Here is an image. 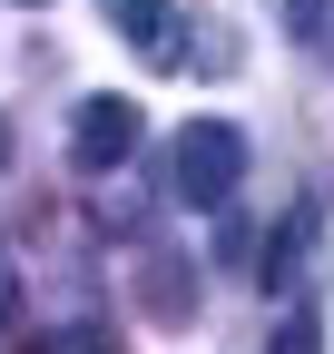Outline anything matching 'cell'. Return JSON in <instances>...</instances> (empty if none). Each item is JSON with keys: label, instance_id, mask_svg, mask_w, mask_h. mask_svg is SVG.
<instances>
[{"label": "cell", "instance_id": "cell-10", "mask_svg": "<svg viewBox=\"0 0 334 354\" xmlns=\"http://www.w3.org/2000/svg\"><path fill=\"white\" fill-rule=\"evenodd\" d=\"M20 10H39V0H20Z\"/></svg>", "mask_w": 334, "mask_h": 354}, {"label": "cell", "instance_id": "cell-9", "mask_svg": "<svg viewBox=\"0 0 334 354\" xmlns=\"http://www.w3.org/2000/svg\"><path fill=\"white\" fill-rule=\"evenodd\" d=\"M0 177H10V118H0Z\"/></svg>", "mask_w": 334, "mask_h": 354}, {"label": "cell", "instance_id": "cell-4", "mask_svg": "<svg viewBox=\"0 0 334 354\" xmlns=\"http://www.w3.org/2000/svg\"><path fill=\"white\" fill-rule=\"evenodd\" d=\"M138 305H148L157 325H187L197 276H187V256H177V246H148V256H138Z\"/></svg>", "mask_w": 334, "mask_h": 354}, {"label": "cell", "instance_id": "cell-8", "mask_svg": "<svg viewBox=\"0 0 334 354\" xmlns=\"http://www.w3.org/2000/svg\"><path fill=\"white\" fill-rule=\"evenodd\" d=\"M324 10H334V0H285V30H295V39H324Z\"/></svg>", "mask_w": 334, "mask_h": 354}, {"label": "cell", "instance_id": "cell-7", "mask_svg": "<svg viewBox=\"0 0 334 354\" xmlns=\"http://www.w3.org/2000/svg\"><path fill=\"white\" fill-rule=\"evenodd\" d=\"M39 354H118V325L79 315V325H59V335H39Z\"/></svg>", "mask_w": 334, "mask_h": 354}, {"label": "cell", "instance_id": "cell-2", "mask_svg": "<svg viewBox=\"0 0 334 354\" xmlns=\"http://www.w3.org/2000/svg\"><path fill=\"white\" fill-rule=\"evenodd\" d=\"M138 138H148L138 99H89V109H79V128H69V158L89 167V177H108V167H128Z\"/></svg>", "mask_w": 334, "mask_h": 354}, {"label": "cell", "instance_id": "cell-3", "mask_svg": "<svg viewBox=\"0 0 334 354\" xmlns=\"http://www.w3.org/2000/svg\"><path fill=\"white\" fill-rule=\"evenodd\" d=\"M108 30L128 39V50H138L148 69H177V59H187V39H177V10H167V0H108Z\"/></svg>", "mask_w": 334, "mask_h": 354}, {"label": "cell", "instance_id": "cell-1", "mask_svg": "<svg viewBox=\"0 0 334 354\" xmlns=\"http://www.w3.org/2000/svg\"><path fill=\"white\" fill-rule=\"evenodd\" d=\"M236 177H246V128H226V118H187L177 138H167V197L226 207Z\"/></svg>", "mask_w": 334, "mask_h": 354}, {"label": "cell", "instance_id": "cell-5", "mask_svg": "<svg viewBox=\"0 0 334 354\" xmlns=\"http://www.w3.org/2000/svg\"><path fill=\"white\" fill-rule=\"evenodd\" d=\"M305 236H315V207H295V216H285V227L266 236L256 276H266V286H295V266H305Z\"/></svg>", "mask_w": 334, "mask_h": 354}, {"label": "cell", "instance_id": "cell-6", "mask_svg": "<svg viewBox=\"0 0 334 354\" xmlns=\"http://www.w3.org/2000/svg\"><path fill=\"white\" fill-rule=\"evenodd\" d=\"M266 354H324V315H315V305H285L275 335H266Z\"/></svg>", "mask_w": 334, "mask_h": 354}]
</instances>
